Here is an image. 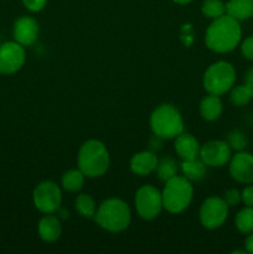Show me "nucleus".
Here are the masks:
<instances>
[{
	"instance_id": "nucleus-15",
	"label": "nucleus",
	"mask_w": 253,
	"mask_h": 254,
	"mask_svg": "<svg viewBox=\"0 0 253 254\" xmlns=\"http://www.w3.org/2000/svg\"><path fill=\"white\" fill-rule=\"evenodd\" d=\"M159 158L151 150L138 151L134 154L129 163L130 171L136 176H148L155 173Z\"/></svg>"
},
{
	"instance_id": "nucleus-3",
	"label": "nucleus",
	"mask_w": 253,
	"mask_h": 254,
	"mask_svg": "<svg viewBox=\"0 0 253 254\" xmlns=\"http://www.w3.org/2000/svg\"><path fill=\"white\" fill-rule=\"evenodd\" d=\"M111 165V155L106 144L97 139L84 141L77 155V168L87 179L103 176Z\"/></svg>"
},
{
	"instance_id": "nucleus-17",
	"label": "nucleus",
	"mask_w": 253,
	"mask_h": 254,
	"mask_svg": "<svg viewBox=\"0 0 253 254\" xmlns=\"http://www.w3.org/2000/svg\"><path fill=\"white\" fill-rule=\"evenodd\" d=\"M198 112L203 121L215 122L222 116L223 103L221 101V96L207 93L198 104Z\"/></svg>"
},
{
	"instance_id": "nucleus-26",
	"label": "nucleus",
	"mask_w": 253,
	"mask_h": 254,
	"mask_svg": "<svg viewBox=\"0 0 253 254\" xmlns=\"http://www.w3.org/2000/svg\"><path fill=\"white\" fill-rule=\"evenodd\" d=\"M230 148L235 151H243L248 145V138L243 131L238 130V129H233L227 134V139H226Z\"/></svg>"
},
{
	"instance_id": "nucleus-29",
	"label": "nucleus",
	"mask_w": 253,
	"mask_h": 254,
	"mask_svg": "<svg viewBox=\"0 0 253 254\" xmlns=\"http://www.w3.org/2000/svg\"><path fill=\"white\" fill-rule=\"evenodd\" d=\"M22 4L29 11L39 12L46 6L47 0H22Z\"/></svg>"
},
{
	"instance_id": "nucleus-2",
	"label": "nucleus",
	"mask_w": 253,
	"mask_h": 254,
	"mask_svg": "<svg viewBox=\"0 0 253 254\" xmlns=\"http://www.w3.org/2000/svg\"><path fill=\"white\" fill-rule=\"evenodd\" d=\"M93 220L102 230L111 233H119L130 226L131 211L124 200L109 197L99 203Z\"/></svg>"
},
{
	"instance_id": "nucleus-21",
	"label": "nucleus",
	"mask_w": 253,
	"mask_h": 254,
	"mask_svg": "<svg viewBox=\"0 0 253 254\" xmlns=\"http://www.w3.org/2000/svg\"><path fill=\"white\" fill-rule=\"evenodd\" d=\"M179 164L170 156H163L158 160L155 174L161 183H166L168 180L178 175Z\"/></svg>"
},
{
	"instance_id": "nucleus-34",
	"label": "nucleus",
	"mask_w": 253,
	"mask_h": 254,
	"mask_svg": "<svg viewBox=\"0 0 253 254\" xmlns=\"http://www.w3.org/2000/svg\"><path fill=\"white\" fill-rule=\"evenodd\" d=\"M173 1L179 5H186V4H190V2L193 1V0H173Z\"/></svg>"
},
{
	"instance_id": "nucleus-18",
	"label": "nucleus",
	"mask_w": 253,
	"mask_h": 254,
	"mask_svg": "<svg viewBox=\"0 0 253 254\" xmlns=\"http://www.w3.org/2000/svg\"><path fill=\"white\" fill-rule=\"evenodd\" d=\"M226 14L238 21L253 17V0H230L226 4Z\"/></svg>"
},
{
	"instance_id": "nucleus-16",
	"label": "nucleus",
	"mask_w": 253,
	"mask_h": 254,
	"mask_svg": "<svg viewBox=\"0 0 253 254\" xmlns=\"http://www.w3.org/2000/svg\"><path fill=\"white\" fill-rule=\"evenodd\" d=\"M39 237L46 243H54L60 240L62 235L61 220L54 213H44L37 223Z\"/></svg>"
},
{
	"instance_id": "nucleus-13",
	"label": "nucleus",
	"mask_w": 253,
	"mask_h": 254,
	"mask_svg": "<svg viewBox=\"0 0 253 254\" xmlns=\"http://www.w3.org/2000/svg\"><path fill=\"white\" fill-rule=\"evenodd\" d=\"M39 22H37L34 17L27 16V15L16 19L14 25H12V36H14V41L22 45L24 47L32 46V45L37 41V39H39Z\"/></svg>"
},
{
	"instance_id": "nucleus-6",
	"label": "nucleus",
	"mask_w": 253,
	"mask_h": 254,
	"mask_svg": "<svg viewBox=\"0 0 253 254\" xmlns=\"http://www.w3.org/2000/svg\"><path fill=\"white\" fill-rule=\"evenodd\" d=\"M236 82V69L228 61H216L206 68L202 86L207 93L223 96L231 91Z\"/></svg>"
},
{
	"instance_id": "nucleus-9",
	"label": "nucleus",
	"mask_w": 253,
	"mask_h": 254,
	"mask_svg": "<svg viewBox=\"0 0 253 254\" xmlns=\"http://www.w3.org/2000/svg\"><path fill=\"white\" fill-rule=\"evenodd\" d=\"M228 211L230 206L226 203L223 197L210 196L201 203L200 212H198L200 223L206 230H217L222 227L227 221Z\"/></svg>"
},
{
	"instance_id": "nucleus-11",
	"label": "nucleus",
	"mask_w": 253,
	"mask_h": 254,
	"mask_svg": "<svg viewBox=\"0 0 253 254\" xmlns=\"http://www.w3.org/2000/svg\"><path fill=\"white\" fill-rule=\"evenodd\" d=\"M198 158L210 168H222L230 163L232 149L226 140H210L201 145Z\"/></svg>"
},
{
	"instance_id": "nucleus-24",
	"label": "nucleus",
	"mask_w": 253,
	"mask_h": 254,
	"mask_svg": "<svg viewBox=\"0 0 253 254\" xmlns=\"http://www.w3.org/2000/svg\"><path fill=\"white\" fill-rule=\"evenodd\" d=\"M253 98V93L246 84L233 86L230 91V101L233 106L243 107L247 106Z\"/></svg>"
},
{
	"instance_id": "nucleus-12",
	"label": "nucleus",
	"mask_w": 253,
	"mask_h": 254,
	"mask_svg": "<svg viewBox=\"0 0 253 254\" xmlns=\"http://www.w3.org/2000/svg\"><path fill=\"white\" fill-rule=\"evenodd\" d=\"M231 178L240 184H253V154L237 151L228 163Z\"/></svg>"
},
{
	"instance_id": "nucleus-10",
	"label": "nucleus",
	"mask_w": 253,
	"mask_h": 254,
	"mask_svg": "<svg viewBox=\"0 0 253 254\" xmlns=\"http://www.w3.org/2000/svg\"><path fill=\"white\" fill-rule=\"evenodd\" d=\"M26 61V52L16 41H7L0 46V73L14 74L22 68Z\"/></svg>"
},
{
	"instance_id": "nucleus-7",
	"label": "nucleus",
	"mask_w": 253,
	"mask_h": 254,
	"mask_svg": "<svg viewBox=\"0 0 253 254\" xmlns=\"http://www.w3.org/2000/svg\"><path fill=\"white\" fill-rule=\"evenodd\" d=\"M134 207L141 220H155L164 210L161 191L153 185H143L134 196Z\"/></svg>"
},
{
	"instance_id": "nucleus-32",
	"label": "nucleus",
	"mask_w": 253,
	"mask_h": 254,
	"mask_svg": "<svg viewBox=\"0 0 253 254\" xmlns=\"http://www.w3.org/2000/svg\"><path fill=\"white\" fill-rule=\"evenodd\" d=\"M245 84L251 89V91H252V93H253V67L248 68V71L246 72Z\"/></svg>"
},
{
	"instance_id": "nucleus-30",
	"label": "nucleus",
	"mask_w": 253,
	"mask_h": 254,
	"mask_svg": "<svg viewBox=\"0 0 253 254\" xmlns=\"http://www.w3.org/2000/svg\"><path fill=\"white\" fill-rule=\"evenodd\" d=\"M241 195H242V202L246 206L253 207V184L246 186L242 190V192H241Z\"/></svg>"
},
{
	"instance_id": "nucleus-27",
	"label": "nucleus",
	"mask_w": 253,
	"mask_h": 254,
	"mask_svg": "<svg viewBox=\"0 0 253 254\" xmlns=\"http://www.w3.org/2000/svg\"><path fill=\"white\" fill-rule=\"evenodd\" d=\"M223 200L226 201L230 207H233V206H237L238 203L242 201V195H241V191H238L237 189H228L227 191L223 195Z\"/></svg>"
},
{
	"instance_id": "nucleus-8",
	"label": "nucleus",
	"mask_w": 253,
	"mask_h": 254,
	"mask_svg": "<svg viewBox=\"0 0 253 254\" xmlns=\"http://www.w3.org/2000/svg\"><path fill=\"white\" fill-rule=\"evenodd\" d=\"M32 202L41 213L57 212L62 205V188L55 181H41L35 186Z\"/></svg>"
},
{
	"instance_id": "nucleus-20",
	"label": "nucleus",
	"mask_w": 253,
	"mask_h": 254,
	"mask_svg": "<svg viewBox=\"0 0 253 254\" xmlns=\"http://www.w3.org/2000/svg\"><path fill=\"white\" fill-rule=\"evenodd\" d=\"M84 180H86V176L78 168L69 169L64 171L62 175L61 188L67 192H79L83 188Z\"/></svg>"
},
{
	"instance_id": "nucleus-28",
	"label": "nucleus",
	"mask_w": 253,
	"mask_h": 254,
	"mask_svg": "<svg viewBox=\"0 0 253 254\" xmlns=\"http://www.w3.org/2000/svg\"><path fill=\"white\" fill-rule=\"evenodd\" d=\"M241 52H242L243 57L248 61H253V35L246 37L242 42H241Z\"/></svg>"
},
{
	"instance_id": "nucleus-1",
	"label": "nucleus",
	"mask_w": 253,
	"mask_h": 254,
	"mask_svg": "<svg viewBox=\"0 0 253 254\" xmlns=\"http://www.w3.org/2000/svg\"><path fill=\"white\" fill-rule=\"evenodd\" d=\"M242 40L240 21L230 15L213 19L205 32V45L216 54H228L236 50Z\"/></svg>"
},
{
	"instance_id": "nucleus-23",
	"label": "nucleus",
	"mask_w": 253,
	"mask_h": 254,
	"mask_svg": "<svg viewBox=\"0 0 253 254\" xmlns=\"http://www.w3.org/2000/svg\"><path fill=\"white\" fill-rule=\"evenodd\" d=\"M235 226L243 235H250L253 232V207L246 206L240 210L235 217Z\"/></svg>"
},
{
	"instance_id": "nucleus-19",
	"label": "nucleus",
	"mask_w": 253,
	"mask_h": 254,
	"mask_svg": "<svg viewBox=\"0 0 253 254\" xmlns=\"http://www.w3.org/2000/svg\"><path fill=\"white\" fill-rule=\"evenodd\" d=\"M180 171L190 181L202 180L207 173V165L200 158L192 160H184L180 164Z\"/></svg>"
},
{
	"instance_id": "nucleus-33",
	"label": "nucleus",
	"mask_w": 253,
	"mask_h": 254,
	"mask_svg": "<svg viewBox=\"0 0 253 254\" xmlns=\"http://www.w3.org/2000/svg\"><path fill=\"white\" fill-rule=\"evenodd\" d=\"M245 247L247 253H253V232L250 233V235L247 236V238H246Z\"/></svg>"
},
{
	"instance_id": "nucleus-25",
	"label": "nucleus",
	"mask_w": 253,
	"mask_h": 254,
	"mask_svg": "<svg viewBox=\"0 0 253 254\" xmlns=\"http://www.w3.org/2000/svg\"><path fill=\"white\" fill-rule=\"evenodd\" d=\"M201 11L207 19H217L226 14V4L222 0H203Z\"/></svg>"
},
{
	"instance_id": "nucleus-4",
	"label": "nucleus",
	"mask_w": 253,
	"mask_h": 254,
	"mask_svg": "<svg viewBox=\"0 0 253 254\" xmlns=\"http://www.w3.org/2000/svg\"><path fill=\"white\" fill-rule=\"evenodd\" d=\"M149 124L153 134L164 140L175 139L185 131V123L180 111L170 103H163L156 107L150 114Z\"/></svg>"
},
{
	"instance_id": "nucleus-31",
	"label": "nucleus",
	"mask_w": 253,
	"mask_h": 254,
	"mask_svg": "<svg viewBox=\"0 0 253 254\" xmlns=\"http://www.w3.org/2000/svg\"><path fill=\"white\" fill-rule=\"evenodd\" d=\"M163 141H164L163 138H160V136L153 134V138H151L150 141H149V145H150V150L155 153V150H159V149H161V146H163Z\"/></svg>"
},
{
	"instance_id": "nucleus-14",
	"label": "nucleus",
	"mask_w": 253,
	"mask_h": 254,
	"mask_svg": "<svg viewBox=\"0 0 253 254\" xmlns=\"http://www.w3.org/2000/svg\"><path fill=\"white\" fill-rule=\"evenodd\" d=\"M200 148L201 144L198 143L197 139L192 134L186 133V131H183L174 139V150L179 159H181V161L198 158Z\"/></svg>"
},
{
	"instance_id": "nucleus-5",
	"label": "nucleus",
	"mask_w": 253,
	"mask_h": 254,
	"mask_svg": "<svg viewBox=\"0 0 253 254\" xmlns=\"http://www.w3.org/2000/svg\"><path fill=\"white\" fill-rule=\"evenodd\" d=\"M161 195L164 210L171 215H179L189 208L192 202L193 186L185 176L176 175L164 183Z\"/></svg>"
},
{
	"instance_id": "nucleus-22",
	"label": "nucleus",
	"mask_w": 253,
	"mask_h": 254,
	"mask_svg": "<svg viewBox=\"0 0 253 254\" xmlns=\"http://www.w3.org/2000/svg\"><path fill=\"white\" fill-rule=\"evenodd\" d=\"M97 203L88 193H79L74 198V208L79 216L84 218H93L97 211Z\"/></svg>"
}]
</instances>
